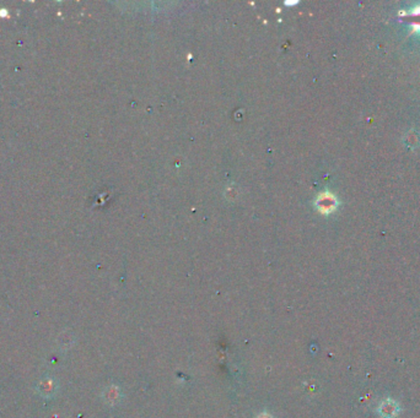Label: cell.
<instances>
[{"label":"cell","mask_w":420,"mask_h":418,"mask_svg":"<svg viewBox=\"0 0 420 418\" xmlns=\"http://www.w3.org/2000/svg\"><path fill=\"white\" fill-rule=\"evenodd\" d=\"M106 399L108 400L112 405L116 404V402L119 400V390L117 389L116 386H111L108 390H107Z\"/></svg>","instance_id":"3957f363"},{"label":"cell","mask_w":420,"mask_h":418,"mask_svg":"<svg viewBox=\"0 0 420 418\" xmlns=\"http://www.w3.org/2000/svg\"><path fill=\"white\" fill-rule=\"evenodd\" d=\"M412 15H413V16H420V5L412 11Z\"/></svg>","instance_id":"277c9868"},{"label":"cell","mask_w":420,"mask_h":418,"mask_svg":"<svg viewBox=\"0 0 420 418\" xmlns=\"http://www.w3.org/2000/svg\"><path fill=\"white\" fill-rule=\"evenodd\" d=\"M413 30L414 31H417V32H420V22L419 21H416L413 24Z\"/></svg>","instance_id":"5b68a950"},{"label":"cell","mask_w":420,"mask_h":418,"mask_svg":"<svg viewBox=\"0 0 420 418\" xmlns=\"http://www.w3.org/2000/svg\"><path fill=\"white\" fill-rule=\"evenodd\" d=\"M399 411H401L399 405L392 399H387L382 401L380 407H378V414L382 418H396L398 416Z\"/></svg>","instance_id":"6da1fadb"},{"label":"cell","mask_w":420,"mask_h":418,"mask_svg":"<svg viewBox=\"0 0 420 418\" xmlns=\"http://www.w3.org/2000/svg\"><path fill=\"white\" fill-rule=\"evenodd\" d=\"M320 208L322 209V211H325V212H330V211L335 209V199L333 198L332 195L323 196Z\"/></svg>","instance_id":"7a4b0ae2"},{"label":"cell","mask_w":420,"mask_h":418,"mask_svg":"<svg viewBox=\"0 0 420 418\" xmlns=\"http://www.w3.org/2000/svg\"><path fill=\"white\" fill-rule=\"evenodd\" d=\"M258 418H273L271 416V415H268V414H263V415H261V416H259Z\"/></svg>","instance_id":"8992f818"}]
</instances>
